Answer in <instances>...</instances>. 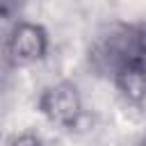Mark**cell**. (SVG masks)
Instances as JSON below:
<instances>
[{"label":"cell","instance_id":"6da1fadb","mask_svg":"<svg viewBox=\"0 0 146 146\" xmlns=\"http://www.w3.org/2000/svg\"><path fill=\"white\" fill-rule=\"evenodd\" d=\"M36 110L48 123L64 130L78 128L80 119L84 116L82 94L73 80H57L43 87L36 98Z\"/></svg>","mask_w":146,"mask_h":146},{"label":"cell","instance_id":"7a4b0ae2","mask_svg":"<svg viewBox=\"0 0 146 146\" xmlns=\"http://www.w3.org/2000/svg\"><path fill=\"white\" fill-rule=\"evenodd\" d=\"M50 50V34L36 21H16L7 34L5 55L11 66L25 68L43 62Z\"/></svg>","mask_w":146,"mask_h":146},{"label":"cell","instance_id":"3957f363","mask_svg":"<svg viewBox=\"0 0 146 146\" xmlns=\"http://www.w3.org/2000/svg\"><path fill=\"white\" fill-rule=\"evenodd\" d=\"M110 78L119 96L128 105L141 107L146 103V62L144 59H128L116 64L110 71Z\"/></svg>","mask_w":146,"mask_h":146},{"label":"cell","instance_id":"277c9868","mask_svg":"<svg viewBox=\"0 0 146 146\" xmlns=\"http://www.w3.org/2000/svg\"><path fill=\"white\" fill-rule=\"evenodd\" d=\"M25 0H0V21H9L16 18L18 11L23 9Z\"/></svg>","mask_w":146,"mask_h":146},{"label":"cell","instance_id":"5b68a950","mask_svg":"<svg viewBox=\"0 0 146 146\" xmlns=\"http://www.w3.org/2000/svg\"><path fill=\"white\" fill-rule=\"evenodd\" d=\"M9 146H46V141L39 135H34V132H21L18 137L11 139Z\"/></svg>","mask_w":146,"mask_h":146},{"label":"cell","instance_id":"8992f818","mask_svg":"<svg viewBox=\"0 0 146 146\" xmlns=\"http://www.w3.org/2000/svg\"><path fill=\"white\" fill-rule=\"evenodd\" d=\"M139 146H146V130H144V135L139 137Z\"/></svg>","mask_w":146,"mask_h":146}]
</instances>
